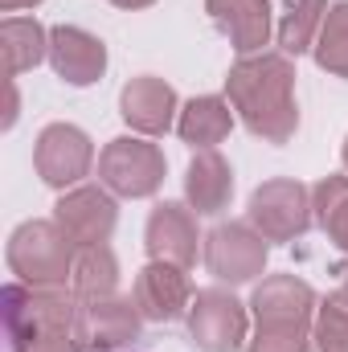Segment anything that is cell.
Here are the masks:
<instances>
[{
  "label": "cell",
  "instance_id": "obj_19",
  "mask_svg": "<svg viewBox=\"0 0 348 352\" xmlns=\"http://www.w3.org/2000/svg\"><path fill=\"white\" fill-rule=\"evenodd\" d=\"M74 295L83 303H98V299H111L115 295V258L107 246H83L78 258H74Z\"/></svg>",
  "mask_w": 348,
  "mask_h": 352
},
{
  "label": "cell",
  "instance_id": "obj_11",
  "mask_svg": "<svg viewBox=\"0 0 348 352\" xmlns=\"http://www.w3.org/2000/svg\"><path fill=\"white\" fill-rule=\"evenodd\" d=\"M148 250L156 263H173L180 270L197 263V226L193 213L180 205H160L148 221Z\"/></svg>",
  "mask_w": 348,
  "mask_h": 352
},
{
  "label": "cell",
  "instance_id": "obj_24",
  "mask_svg": "<svg viewBox=\"0 0 348 352\" xmlns=\"http://www.w3.org/2000/svg\"><path fill=\"white\" fill-rule=\"evenodd\" d=\"M78 324H50L29 352H78Z\"/></svg>",
  "mask_w": 348,
  "mask_h": 352
},
{
  "label": "cell",
  "instance_id": "obj_9",
  "mask_svg": "<svg viewBox=\"0 0 348 352\" xmlns=\"http://www.w3.org/2000/svg\"><path fill=\"white\" fill-rule=\"evenodd\" d=\"M58 226L66 230V238L78 250L83 246H102L115 230V201L102 188H78V192L58 201Z\"/></svg>",
  "mask_w": 348,
  "mask_h": 352
},
{
  "label": "cell",
  "instance_id": "obj_7",
  "mask_svg": "<svg viewBox=\"0 0 348 352\" xmlns=\"http://www.w3.org/2000/svg\"><path fill=\"white\" fill-rule=\"evenodd\" d=\"M193 340L205 352H234L246 340V311L234 295L226 291H197L193 311H188Z\"/></svg>",
  "mask_w": 348,
  "mask_h": 352
},
{
  "label": "cell",
  "instance_id": "obj_23",
  "mask_svg": "<svg viewBox=\"0 0 348 352\" xmlns=\"http://www.w3.org/2000/svg\"><path fill=\"white\" fill-rule=\"evenodd\" d=\"M316 352H348V299H328L320 307Z\"/></svg>",
  "mask_w": 348,
  "mask_h": 352
},
{
  "label": "cell",
  "instance_id": "obj_6",
  "mask_svg": "<svg viewBox=\"0 0 348 352\" xmlns=\"http://www.w3.org/2000/svg\"><path fill=\"white\" fill-rule=\"evenodd\" d=\"M205 266L221 283H246V278L262 274V266H266V242L250 226H238V221L217 226L205 238Z\"/></svg>",
  "mask_w": 348,
  "mask_h": 352
},
{
  "label": "cell",
  "instance_id": "obj_21",
  "mask_svg": "<svg viewBox=\"0 0 348 352\" xmlns=\"http://www.w3.org/2000/svg\"><path fill=\"white\" fill-rule=\"evenodd\" d=\"M316 213L328 238L348 250V176H328L324 184H316Z\"/></svg>",
  "mask_w": 348,
  "mask_h": 352
},
{
  "label": "cell",
  "instance_id": "obj_3",
  "mask_svg": "<svg viewBox=\"0 0 348 352\" xmlns=\"http://www.w3.org/2000/svg\"><path fill=\"white\" fill-rule=\"evenodd\" d=\"M74 258H78L74 242L66 238V230L58 221H29L8 242V266L29 287L58 291L66 283V274H74Z\"/></svg>",
  "mask_w": 348,
  "mask_h": 352
},
{
  "label": "cell",
  "instance_id": "obj_27",
  "mask_svg": "<svg viewBox=\"0 0 348 352\" xmlns=\"http://www.w3.org/2000/svg\"><path fill=\"white\" fill-rule=\"evenodd\" d=\"M340 299H348V283H345V295H340Z\"/></svg>",
  "mask_w": 348,
  "mask_h": 352
},
{
  "label": "cell",
  "instance_id": "obj_17",
  "mask_svg": "<svg viewBox=\"0 0 348 352\" xmlns=\"http://www.w3.org/2000/svg\"><path fill=\"white\" fill-rule=\"evenodd\" d=\"M234 192V176H230V164L217 156V152H201L193 164H188V201L197 213H217L226 209Z\"/></svg>",
  "mask_w": 348,
  "mask_h": 352
},
{
  "label": "cell",
  "instance_id": "obj_8",
  "mask_svg": "<svg viewBox=\"0 0 348 352\" xmlns=\"http://www.w3.org/2000/svg\"><path fill=\"white\" fill-rule=\"evenodd\" d=\"M90 160H94L90 140L70 123H54L37 135V173L54 188L83 180L90 173Z\"/></svg>",
  "mask_w": 348,
  "mask_h": 352
},
{
  "label": "cell",
  "instance_id": "obj_4",
  "mask_svg": "<svg viewBox=\"0 0 348 352\" xmlns=\"http://www.w3.org/2000/svg\"><path fill=\"white\" fill-rule=\"evenodd\" d=\"M98 176L119 197H148L164 180V156L148 140H111L98 156Z\"/></svg>",
  "mask_w": 348,
  "mask_h": 352
},
{
  "label": "cell",
  "instance_id": "obj_18",
  "mask_svg": "<svg viewBox=\"0 0 348 352\" xmlns=\"http://www.w3.org/2000/svg\"><path fill=\"white\" fill-rule=\"evenodd\" d=\"M0 41H4V70H8V78H17L21 70H33L50 54L45 29L37 21H29V16H8L0 25Z\"/></svg>",
  "mask_w": 348,
  "mask_h": 352
},
{
  "label": "cell",
  "instance_id": "obj_22",
  "mask_svg": "<svg viewBox=\"0 0 348 352\" xmlns=\"http://www.w3.org/2000/svg\"><path fill=\"white\" fill-rule=\"evenodd\" d=\"M316 58L324 70L348 78V4H332L324 25H320V41H316Z\"/></svg>",
  "mask_w": 348,
  "mask_h": 352
},
{
  "label": "cell",
  "instance_id": "obj_5",
  "mask_svg": "<svg viewBox=\"0 0 348 352\" xmlns=\"http://www.w3.org/2000/svg\"><path fill=\"white\" fill-rule=\"evenodd\" d=\"M250 221L266 242H291L307 230V188L299 180H266L250 201Z\"/></svg>",
  "mask_w": 348,
  "mask_h": 352
},
{
  "label": "cell",
  "instance_id": "obj_20",
  "mask_svg": "<svg viewBox=\"0 0 348 352\" xmlns=\"http://www.w3.org/2000/svg\"><path fill=\"white\" fill-rule=\"evenodd\" d=\"M324 16H328V0H291L287 4V16L279 25V45L287 54H303L316 41Z\"/></svg>",
  "mask_w": 348,
  "mask_h": 352
},
{
  "label": "cell",
  "instance_id": "obj_1",
  "mask_svg": "<svg viewBox=\"0 0 348 352\" xmlns=\"http://www.w3.org/2000/svg\"><path fill=\"white\" fill-rule=\"evenodd\" d=\"M230 102L234 111H242L246 127L270 140V144H283L295 135V123H299V111H295V70L287 58H274V54H262V58H246L230 70Z\"/></svg>",
  "mask_w": 348,
  "mask_h": 352
},
{
  "label": "cell",
  "instance_id": "obj_2",
  "mask_svg": "<svg viewBox=\"0 0 348 352\" xmlns=\"http://www.w3.org/2000/svg\"><path fill=\"white\" fill-rule=\"evenodd\" d=\"M254 344L250 352H307L312 287L295 274H274L254 291Z\"/></svg>",
  "mask_w": 348,
  "mask_h": 352
},
{
  "label": "cell",
  "instance_id": "obj_12",
  "mask_svg": "<svg viewBox=\"0 0 348 352\" xmlns=\"http://www.w3.org/2000/svg\"><path fill=\"white\" fill-rule=\"evenodd\" d=\"M123 119L144 131V135H160L173 127V111H176V90L164 78H131L123 87Z\"/></svg>",
  "mask_w": 348,
  "mask_h": 352
},
{
  "label": "cell",
  "instance_id": "obj_26",
  "mask_svg": "<svg viewBox=\"0 0 348 352\" xmlns=\"http://www.w3.org/2000/svg\"><path fill=\"white\" fill-rule=\"evenodd\" d=\"M111 4H119V8H144V4H152V0H111Z\"/></svg>",
  "mask_w": 348,
  "mask_h": 352
},
{
  "label": "cell",
  "instance_id": "obj_14",
  "mask_svg": "<svg viewBox=\"0 0 348 352\" xmlns=\"http://www.w3.org/2000/svg\"><path fill=\"white\" fill-rule=\"evenodd\" d=\"M140 328V316L127 299H98V303H87L83 316H78V340H87L94 349H119L135 336Z\"/></svg>",
  "mask_w": 348,
  "mask_h": 352
},
{
  "label": "cell",
  "instance_id": "obj_13",
  "mask_svg": "<svg viewBox=\"0 0 348 352\" xmlns=\"http://www.w3.org/2000/svg\"><path fill=\"white\" fill-rule=\"evenodd\" d=\"M188 303V278L184 270L173 263H156L144 266L140 278H135V307L148 316V320H176Z\"/></svg>",
  "mask_w": 348,
  "mask_h": 352
},
{
  "label": "cell",
  "instance_id": "obj_25",
  "mask_svg": "<svg viewBox=\"0 0 348 352\" xmlns=\"http://www.w3.org/2000/svg\"><path fill=\"white\" fill-rule=\"evenodd\" d=\"M29 4H37V0H0L4 12H17V8H29Z\"/></svg>",
  "mask_w": 348,
  "mask_h": 352
},
{
  "label": "cell",
  "instance_id": "obj_16",
  "mask_svg": "<svg viewBox=\"0 0 348 352\" xmlns=\"http://www.w3.org/2000/svg\"><path fill=\"white\" fill-rule=\"evenodd\" d=\"M230 127H234V111H230V102L226 98H193L184 111H180V123H176V131H180V140L184 144H197V148H213V144H221L226 135H230Z\"/></svg>",
  "mask_w": 348,
  "mask_h": 352
},
{
  "label": "cell",
  "instance_id": "obj_10",
  "mask_svg": "<svg viewBox=\"0 0 348 352\" xmlns=\"http://www.w3.org/2000/svg\"><path fill=\"white\" fill-rule=\"evenodd\" d=\"M50 62H54L58 78H66L70 87H90L107 70V50L98 37H90L83 29L58 25L50 33Z\"/></svg>",
  "mask_w": 348,
  "mask_h": 352
},
{
  "label": "cell",
  "instance_id": "obj_15",
  "mask_svg": "<svg viewBox=\"0 0 348 352\" xmlns=\"http://www.w3.org/2000/svg\"><path fill=\"white\" fill-rule=\"evenodd\" d=\"M209 12L230 33L238 54H254L270 37V8H266V0H209Z\"/></svg>",
  "mask_w": 348,
  "mask_h": 352
},
{
  "label": "cell",
  "instance_id": "obj_28",
  "mask_svg": "<svg viewBox=\"0 0 348 352\" xmlns=\"http://www.w3.org/2000/svg\"><path fill=\"white\" fill-rule=\"evenodd\" d=\"M345 164H348V144H345Z\"/></svg>",
  "mask_w": 348,
  "mask_h": 352
}]
</instances>
